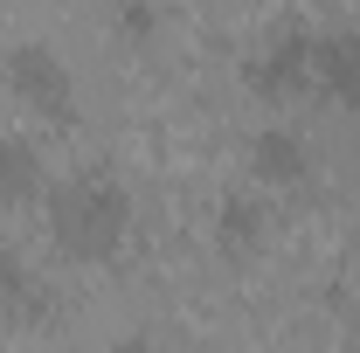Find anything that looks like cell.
<instances>
[{
  "instance_id": "obj_1",
  "label": "cell",
  "mask_w": 360,
  "mask_h": 353,
  "mask_svg": "<svg viewBox=\"0 0 360 353\" xmlns=\"http://www.w3.org/2000/svg\"><path fill=\"white\" fill-rule=\"evenodd\" d=\"M42 201H49V236H56V250L77 257V264H111V257L125 250V236H132V194H125V180L97 174V167L56 180Z\"/></svg>"
},
{
  "instance_id": "obj_2",
  "label": "cell",
  "mask_w": 360,
  "mask_h": 353,
  "mask_svg": "<svg viewBox=\"0 0 360 353\" xmlns=\"http://www.w3.org/2000/svg\"><path fill=\"white\" fill-rule=\"evenodd\" d=\"M0 77H7V90H14L28 111H42V118H56V125L77 118V77H70V63H63L49 42H14L7 63H0Z\"/></svg>"
},
{
  "instance_id": "obj_3",
  "label": "cell",
  "mask_w": 360,
  "mask_h": 353,
  "mask_svg": "<svg viewBox=\"0 0 360 353\" xmlns=\"http://www.w3.org/2000/svg\"><path fill=\"white\" fill-rule=\"evenodd\" d=\"M312 49H319V28L305 21H277L264 42L250 49V63H243V77L257 97H298V90H312Z\"/></svg>"
},
{
  "instance_id": "obj_4",
  "label": "cell",
  "mask_w": 360,
  "mask_h": 353,
  "mask_svg": "<svg viewBox=\"0 0 360 353\" xmlns=\"http://www.w3.org/2000/svg\"><path fill=\"white\" fill-rule=\"evenodd\" d=\"M312 90H326L333 104L360 111V21L319 28V49H312Z\"/></svg>"
},
{
  "instance_id": "obj_5",
  "label": "cell",
  "mask_w": 360,
  "mask_h": 353,
  "mask_svg": "<svg viewBox=\"0 0 360 353\" xmlns=\"http://www.w3.org/2000/svg\"><path fill=\"white\" fill-rule=\"evenodd\" d=\"M49 312H56V284L28 257L0 250V319L7 326H49Z\"/></svg>"
},
{
  "instance_id": "obj_6",
  "label": "cell",
  "mask_w": 360,
  "mask_h": 353,
  "mask_svg": "<svg viewBox=\"0 0 360 353\" xmlns=\"http://www.w3.org/2000/svg\"><path fill=\"white\" fill-rule=\"evenodd\" d=\"M250 174L264 187H305L312 180V146L291 125H264V132H250Z\"/></svg>"
},
{
  "instance_id": "obj_7",
  "label": "cell",
  "mask_w": 360,
  "mask_h": 353,
  "mask_svg": "<svg viewBox=\"0 0 360 353\" xmlns=\"http://www.w3.org/2000/svg\"><path fill=\"white\" fill-rule=\"evenodd\" d=\"M42 194H49L42 153H35L28 139L0 132V208H28V201H42Z\"/></svg>"
},
{
  "instance_id": "obj_8",
  "label": "cell",
  "mask_w": 360,
  "mask_h": 353,
  "mask_svg": "<svg viewBox=\"0 0 360 353\" xmlns=\"http://www.w3.org/2000/svg\"><path fill=\"white\" fill-rule=\"evenodd\" d=\"M270 236V215L264 201H250V194H229L222 208H215V243H222L229 257H257Z\"/></svg>"
},
{
  "instance_id": "obj_9",
  "label": "cell",
  "mask_w": 360,
  "mask_h": 353,
  "mask_svg": "<svg viewBox=\"0 0 360 353\" xmlns=\"http://www.w3.org/2000/svg\"><path fill=\"white\" fill-rule=\"evenodd\" d=\"M118 35H132V42L146 49L153 35H160V14H153L146 0H125V7H118Z\"/></svg>"
},
{
  "instance_id": "obj_10",
  "label": "cell",
  "mask_w": 360,
  "mask_h": 353,
  "mask_svg": "<svg viewBox=\"0 0 360 353\" xmlns=\"http://www.w3.org/2000/svg\"><path fill=\"white\" fill-rule=\"evenodd\" d=\"M111 353H167V347H160V340H146V333H132V340H118Z\"/></svg>"
}]
</instances>
